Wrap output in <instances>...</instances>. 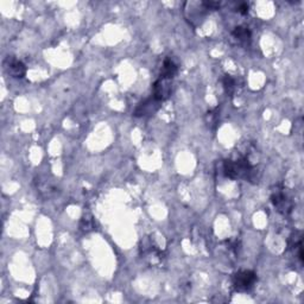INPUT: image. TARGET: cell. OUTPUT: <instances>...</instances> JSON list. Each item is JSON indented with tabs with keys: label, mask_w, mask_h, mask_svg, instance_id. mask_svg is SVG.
I'll use <instances>...</instances> for the list:
<instances>
[{
	"label": "cell",
	"mask_w": 304,
	"mask_h": 304,
	"mask_svg": "<svg viewBox=\"0 0 304 304\" xmlns=\"http://www.w3.org/2000/svg\"><path fill=\"white\" fill-rule=\"evenodd\" d=\"M177 70H178L177 64L175 63L171 59H165L164 62H163L161 76H159V78L165 79V80H173L175 78V75L177 74Z\"/></svg>",
	"instance_id": "obj_8"
},
{
	"label": "cell",
	"mask_w": 304,
	"mask_h": 304,
	"mask_svg": "<svg viewBox=\"0 0 304 304\" xmlns=\"http://www.w3.org/2000/svg\"><path fill=\"white\" fill-rule=\"evenodd\" d=\"M223 173L232 180H252L254 168L247 158L241 157L238 159H227L223 163Z\"/></svg>",
	"instance_id": "obj_1"
},
{
	"label": "cell",
	"mask_w": 304,
	"mask_h": 304,
	"mask_svg": "<svg viewBox=\"0 0 304 304\" xmlns=\"http://www.w3.org/2000/svg\"><path fill=\"white\" fill-rule=\"evenodd\" d=\"M80 227H81L83 231H87V232L92 230V228L94 227L92 218H82V220H81V225H80Z\"/></svg>",
	"instance_id": "obj_11"
},
{
	"label": "cell",
	"mask_w": 304,
	"mask_h": 304,
	"mask_svg": "<svg viewBox=\"0 0 304 304\" xmlns=\"http://www.w3.org/2000/svg\"><path fill=\"white\" fill-rule=\"evenodd\" d=\"M5 69L10 76L14 79H23L26 75L25 64L14 57H7L5 60Z\"/></svg>",
	"instance_id": "obj_4"
},
{
	"label": "cell",
	"mask_w": 304,
	"mask_h": 304,
	"mask_svg": "<svg viewBox=\"0 0 304 304\" xmlns=\"http://www.w3.org/2000/svg\"><path fill=\"white\" fill-rule=\"evenodd\" d=\"M232 35H233V37L239 42V43L245 45L250 44L251 37H252L250 29L246 28V26H237V28L233 30V32H232Z\"/></svg>",
	"instance_id": "obj_9"
},
{
	"label": "cell",
	"mask_w": 304,
	"mask_h": 304,
	"mask_svg": "<svg viewBox=\"0 0 304 304\" xmlns=\"http://www.w3.org/2000/svg\"><path fill=\"white\" fill-rule=\"evenodd\" d=\"M257 282V275L250 270H241L233 276L234 289L239 292H247L254 287Z\"/></svg>",
	"instance_id": "obj_2"
},
{
	"label": "cell",
	"mask_w": 304,
	"mask_h": 304,
	"mask_svg": "<svg viewBox=\"0 0 304 304\" xmlns=\"http://www.w3.org/2000/svg\"><path fill=\"white\" fill-rule=\"evenodd\" d=\"M272 204L279 213H282L283 215H288L292 212L294 208V202H292L291 197L288 195L284 190H277L272 194L271 196Z\"/></svg>",
	"instance_id": "obj_3"
},
{
	"label": "cell",
	"mask_w": 304,
	"mask_h": 304,
	"mask_svg": "<svg viewBox=\"0 0 304 304\" xmlns=\"http://www.w3.org/2000/svg\"><path fill=\"white\" fill-rule=\"evenodd\" d=\"M289 247L295 254V257L298 258L299 263L303 264V235L302 232L296 231L295 233L291 234L289 239Z\"/></svg>",
	"instance_id": "obj_7"
},
{
	"label": "cell",
	"mask_w": 304,
	"mask_h": 304,
	"mask_svg": "<svg viewBox=\"0 0 304 304\" xmlns=\"http://www.w3.org/2000/svg\"><path fill=\"white\" fill-rule=\"evenodd\" d=\"M202 4L207 10H219L221 7L220 2H202Z\"/></svg>",
	"instance_id": "obj_12"
},
{
	"label": "cell",
	"mask_w": 304,
	"mask_h": 304,
	"mask_svg": "<svg viewBox=\"0 0 304 304\" xmlns=\"http://www.w3.org/2000/svg\"><path fill=\"white\" fill-rule=\"evenodd\" d=\"M223 83V88H225L227 94H233L234 90L237 89V81L235 79L232 78L231 75H225V78L222 80Z\"/></svg>",
	"instance_id": "obj_10"
},
{
	"label": "cell",
	"mask_w": 304,
	"mask_h": 304,
	"mask_svg": "<svg viewBox=\"0 0 304 304\" xmlns=\"http://www.w3.org/2000/svg\"><path fill=\"white\" fill-rule=\"evenodd\" d=\"M161 102L156 100L154 97H151L149 99H146L145 101H143L142 104H139L137 106V108L133 112V116L135 117H146V116H151L155 112L158 111V108L161 107Z\"/></svg>",
	"instance_id": "obj_6"
},
{
	"label": "cell",
	"mask_w": 304,
	"mask_h": 304,
	"mask_svg": "<svg viewBox=\"0 0 304 304\" xmlns=\"http://www.w3.org/2000/svg\"><path fill=\"white\" fill-rule=\"evenodd\" d=\"M171 95V80H165L159 78L154 83V98L156 100L162 102L169 99Z\"/></svg>",
	"instance_id": "obj_5"
},
{
	"label": "cell",
	"mask_w": 304,
	"mask_h": 304,
	"mask_svg": "<svg viewBox=\"0 0 304 304\" xmlns=\"http://www.w3.org/2000/svg\"><path fill=\"white\" fill-rule=\"evenodd\" d=\"M237 11L241 14H246L247 12H249V5H247L246 3H242V4H240V5H239Z\"/></svg>",
	"instance_id": "obj_13"
}]
</instances>
